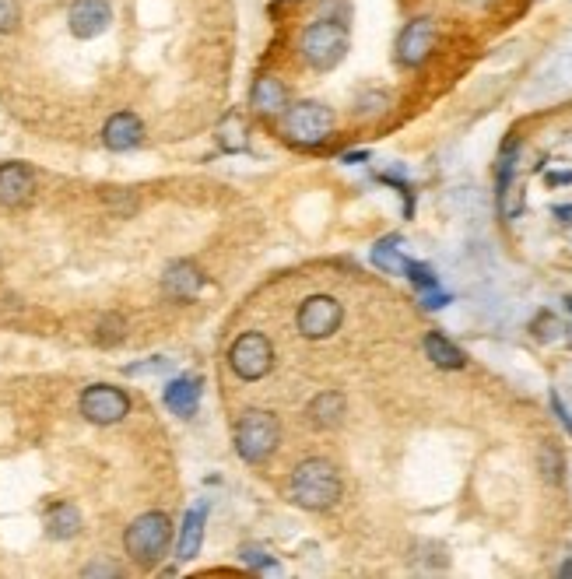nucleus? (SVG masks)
I'll list each match as a JSON object with an SVG mask.
<instances>
[{
	"mask_svg": "<svg viewBox=\"0 0 572 579\" xmlns=\"http://www.w3.org/2000/svg\"><path fill=\"white\" fill-rule=\"evenodd\" d=\"M344 492V481L337 474V467L323 457H309L302 460L292 471V481H288V495H292L295 506L309 509V513H323V509H334L337 499Z\"/></svg>",
	"mask_w": 572,
	"mask_h": 579,
	"instance_id": "1",
	"label": "nucleus"
},
{
	"mask_svg": "<svg viewBox=\"0 0 572 579\" xmlns=\"http://www.w3.org/2000/svg\"><path fill=\"white\" fill-rule=\"evenodd\" d=\"M172 544V520L158 509L141 513L127 530H123V551L130 555V562L137 569H155Z\"/></svg>",
	"mask_w": 572,
	"mask_h": 579,
	"instance_id": "2",
	"label": "nucleus"
},
{
	"mask_svg": "<svg viewBox=\"0 0 572 579\" xmlns=\"http://www.w3.org/2000/svg\"><path fill=\"white\" fill-rule=\"evenodd\" d=\"M348 25L341 18H320V22L306 25L299 39L302 60H306L313 71H334L344 57H348Z\"/></svg>",
	"mask_w": 572,
	"mask_h": 579,
	"instance_id": "3",
	"label": "nucleus"
},
{
	"mask_svg": "<svg viewBox=\"0 0 572 579\" xmlns=\"http://www.w3.org/2000/svg\"><path fill=\"white\" fill-rule=\"evenodd\" d=\"M281 134L299 148H320L334 134V109L323 102H288L281 113Z\"/></svg>",
	"mask_w": 572,
	"mask_h": 579,
	"instance_id": "4",
	"label": "nucleus"
},
{
	"mask_svg": "<svg viewBox=\"0 0 572 579\" xmlns=\"http://www.w3.org/2000/svg\"><path fill=\"white\" fill-rule=\"evenodd\" d=\"M232 443H236V453L246 460V464H264L281 443L278 415L260 411V408L246 411V415L236 422V436H232Z\"/></svg>",
	"mask_w": 572,
	"mask_h": 579,
	"instance_id": "5",
	"label": "nucleus"
},
{
	"mask_svg": "<svg viewBox=\"0 0 572 579\" xmlns=\"http://www.w3.org/2000/svg\"><path fill=\"white\" fill-rule=\"evenodd\" d=\"M229 369L243 383H260L274 369V344L264 330H243L229 348Z\"/></svg>",
	"mask_w": 572,
	"mask_h": 579,
	"instance_id": "6",
	"label": "nucleus"
},
{
	"mask_svg": "<svg viewBox=\"0 0 572 579\" xmlns=\"http://www.w3.org/2000/svg\"><path fill=\"white\" fill-rule=\"evenodd\" d=\"M78 411L85 422L102 425V429H106V425H120L123 418L130 415V394L113 383H92L81 390Z\"/></svg>",
	"mask_w": 572,
	"mask_h": 579,
	"instance_id": "7",
	"label": "nucleus"
},
{
	"mask_svg": "<svg viewBox=\"0 0 572 579\" xmlns=\"http://www.w3.org/2000/svg\"><path fill=\"white\" fill-rule=\"evenodd\" d=\"M344 323V306L334 295H309L295 313V330L306 341H327L341 330Z\"/></svg>",
	"mask_w": 572,
	"mask_h": 579,
	"instance_id": "8",
	"label": "nucleus"
},
{
	"mask_svg": "<svg viewBox=\"0 0 572 579\" xmlns=\"http://www.w3.org/2000/svg\"><path fill=\"white\" fill-rule=\"evenodd\" d=\"M113 0H71L67 8V32L78 43H95L113 29Z\"/></svg>",
	"mask_w": 572,
	"mask_h": 579,
	"instance_id": "9",
	"label": "nucleus"
},
{
	"mask_svg": "<svg viewBox=\"0 0 572 579\" xmlns=\"http://www.w3.org/2000/svg\"><path fill=\"white\" fill-rule=\"evenodd\" d=\"M436 39L439 32L432 18H411L401 29V36H397V60H401V67H422L432 57V50H436Z\"/></svg>",
	"mask_w": 572,
	"mask_h": 579,
	"instance_id": "10",
	"label": "nucleus"
},
{
	"mask_svg": "<svg viewBox=\"0 0 572 579\" xmlns=\"http://www.w3.org/2000/svg\"><path fill=\"white\" fill-rule=\"evenodd\" d=\"M102 144L109 151H134L144 144V123L134 109H116L106 123H102Z\"/></svg>",
	"mask_w": 572,
	"mask_h": 579,
	"instance_id": "11",
	"label": "nucleus"
},
{
	"mask_svg": "<svg viewBox=\"0 0 572 579\" xmlns=\"http://www.w3.org/2000/svg\"><path fill=\"white\" fill-rule=\"evenodd\" d=\"M36 193V172L25 162H0V204L4 208H22Z\"/></svg>",
	"mask_w": 572,
	"mask_h": 579,
	"instance_id": "12",
	"label": "nucleus"
},
{
	"mask_svg": "<svg viewBox=\"0 0 572 579\" xmlns=\"http://www.w3.org/2000/svg\"><path fill=\"white\" fill-rule=\"evenodd\" d=\"M201 394H204V379L197 376V372H186V376H176L165 386L162 404L176 418H194L197 408H201Z\"/></svg>",
	"mask_w": 572,
	"mask_h": 579,
	"instance_id": "13",
	"label": "nucleus"
},
{
	"mask_svg": "<svg viewBox=\"0 0 572 579\" xmlns=\"http://www.w3.org/2000/svg\"><path fill=\"white\" fill-rule=\"evenodd\" d=\"M85 527V516L71 499H53L43 513V530L50 541H74Z\"/></svg>",
	"mask_w": 572,
	"mask_h": 579,
	"instance_id": "14",
	"label": "nucleus"
},
{
	"mask_svg": "<svg viewBox=\"0 0 572 579\" xmlns=\"http://www.w3.org/2000/svg\"><path fill=\"white\" fill-rule=\"evenodd\" d=\"M204 523H208V502H197L183 513V523H179V537H176V558L179 562H190L197 558L204 544Z\"/></svg>",
	"mask_w": 572,
	"mask_h": 579,
	"instance_id": "15",
	"label": "nucleus"
},
{
	"mask_svg": "<svg viewBox=\"0 0 572 579\" xmlns=\"http://www.w3.org/2000/svg\"><path fill=\"white\" fill-rule=\"evenodd\" d=\"M162 288H165V295H172V299H194V295L204 288L201 267L190 264V260H176V264H169V271L162 274Z\"/></svg>",
	"mask_w": 572,
	"mask_h": 579,
	"instance_id": "16",
	"label": "nucleus"
},
{
	"mask_svg": "<svg viewBox=\"0 0 572 579\" xmlns=\"http://www.w3.org/2000/svg\"><path fill=\"white\" fill-rule=\"evenodd\" d=\"M250 106L257 109L260 116H281L288 109V88L281 78L274 74H264V78L253 81V92H250Z\"/></svg>",
	"mask_w": 572,
	"mask_h": 579,
	"instance_id": "17",
	"label": "nucleus"
},
{
	"mask_svg": "<svg viewBox=\"0 0 572 579\" xmlns=\"http://www.w3.org/2000/svg\"><path fill=\"white\" fill-rule=\"evenodd\" d=\"M344 415H348V401H344V394H337V390H323V394H316L313 404H309V422H313L316 429H337V425L344 422Z\"/></svg>",
	"mask_w": 572,
	"mask_h": 579,
	"instance_id": "18",
	"label": "nucleus"
},
{
	"mask_svg": "<svg viewBox=\"0 0 572 579\" xmlns=\"http://www.w3.org/2000/svg\"><path fill=\"white\" fill-rule=\"evenodd\" d=\"M422 348H425V355H429V362L439 365V369H453V372H457V369H464V365H467L464 351H460L446 334H439V330H429V334H425Z\"/></svg>",
	"mask_w": 572,
	"mask_h": 579,
	"instance_id": "19",
	"label": "nucleus"
},
{
	"mask_svg": "<svg viewBox=\"0 0 572 579\" xmlns=\"http://www.w3.org/2000/svg\"><path fill=\"white\" fill-rule=\"evenodd\" d=\"M372 264H376L383 274H404L408 257H404V250H401V236L379 239V243L372 246Z\"/></svg>",
	"mask_w": 572,
	"mask_h": 579,
	"instance_id": "20",
	"label": "nucleus"
},
{
	"mask_svg": "<svg viewBox=\"0 0 572 579\" xmlns=\"http://www.w3.org/2000/svg\"><path fill=\"white\" fill-rule=\"evenodd\" d=\"M495 197H499V215L506 218V222H516V218L523 215V208H527V197H523V183H520V179H513L509 186L495 190Z\"/></svg>",
	"mask_w": 572,
	"mask_h": 579,
	"instance_id": "21",
	"label": "nucleus"
},
{
	"mask_svg": "<svg viewBox=\"0 0 572 579\" xmlns=\"http://www.w3.org/2000/svg\"><path fill=\"white\" fill-rule=\"evenodd\" d=\"M218 144L225 151H243L246 148V120L239 113H229L218 123Z\"/></svg>",
	"mask_w": 572,
	"mask_h": 579,
	"instance_id": "22",
	"label": "nucleus"
},
{
	"mask_svg": "<svg viewBox=\"0 0 572 579\" xmlns=\"http://www.w3.org/2000/svg\"><path fill=\"white\" fill-rule=\"evenodd\" d=\"M404 278H408L418 292H432V288H439L436 271H432L429 264H422V260H408V264H404Z\"/></svg>",
	"mask_w": 572,
	"mask_h": 579,
	"instance_id": "23",
	"label": "nucleus"
},
{
	"mask_svg": "<svg viewBox=\"0 0 572 579\" xmlns=\"http://www.w3.org/2000/svg\"><path fill=\"white\" fill-rule=\"evenodd\" d=\"M22 25V0H0V36H11Z\"/></svg>",
	"mask_w": 572,
	"mask_h": 579,
	"instance_id": "24",
	"label": "nucleus"
},
{
	"mask_svg": "<svg viewBox=\"0 0 572 579\" xmlns=\"http://www.w3.org/2000/svg\"><path fill=\"white\" fill-rule=\"evenodd\" d=\"M541 467H544V478L548 481H562V453L555 450V446H541Z\"/></svg>",
	"mask_w": 572,
	"mask_h": 579,
	"instance_id": "25",
	"label": "nucleus"
},
{
	"mask_svg": "<svg viewBox=\"0 0 572 579\" xmlns=\"http://www.w3.org/2000/svg\"><path fill=\"white\" fill-rule=\"evenodd\" d=\"M239 555H243V562L253 565V569H267V565H274V558L267 555V551L260 548V544H246V548L239 551Z\"/></svg>",
	"mask_w": 572,
	"mask_h": 579,
	"instance_id": "26",
	"label": "nucleus"
},
{
	"mask_svg": "<svg viewBox=\"0 0 572 579\" xmlns=\"http://www.w3.org/2000/svg\"><path fill=\"white\" fill-rule=\"evenodd\" d=\"M383 109H387V95L383 92H372V95H362V99H358V113L362 116H379Z\"/></svg>",
	"mask_w": 572,
	"mask_h": 579,
	"instance_id": "27",
	"label": "nucleus"
},
{
	"mask_svg": "<svg viewBox=\"0 0 572 579\" xmlns=\"http://www.w3.org/2000/svg\"><path fill=\"white\" fill-rule=\"evenodd\" d=\"M548 401H551V411H555V418H558V422H562V429L572 436V411L565 408L562 394H558V390H551V397H548Z\"/></svg>",
	"mask_w": 572,
	"mask_h": 579,
	"instance_id": "28",
	"label": "nucleus"
},
{
	"mask_svg": "<svg viewBox=\"0 0 572 579\" xmlns=\"http://www.w3.org/2000/svg\"><path fill=\"white\" fill-rule=\"evenodd\" d=\"M120 337H123V320L120 316H109V320L99 327V341L102 344H116Z\"/></svg>",
	"mask_w": 572,
	"mask_h": 579,
	"instance_id": "29",
	"label": "nucleus"
},
{
	"mask_svg": "<svg viewBox=\"0 0 572 579\" xmlns=\"http://www.w3.org/2000/svg\"><path fill=\"white\" fill-rule=\"evenodd\" d=\"M169 369V358H151L141 365H127V376H148V372H165Z\"/></svg>",
	"mask_w": 572,
	"mask_h": 579,
	"instance_id": "30",
	"label": "nucleus"
},
{
	"mask_svg": "<svg viewBox=\"0 0 572 579\" xmlns=\"http://www.w3.org/2000/svg\"><path fill=\"white\" fill-rule=\"evenodd\" d=\"M453 302V295L439 292V288H432V292H422V306L425 309H446Z\"/></svg>",
	"mask_w": 572,
	"mask_h": 579,
	"instance_id": "31",
	"label": "nucleus"
},
{
	"mask_svg": "<svg viewBox=\"0 0 572 579\" xmlns=\"http://www.w3.org/2000/svg\"><path fill=\"white\" fill-rule=\"evenodd\" d=\"M85 576H123L120 565H109V562H95V565H85Z\"/></svg>",
	"mask_w": 572,
	"mask_h": 579,
	"instance_id": "32",
	"label": "nucleus"
},
{
	"mask_svg": "<svg viewBox=\"0 0 572 579\" xmlns=\"http://www.w3.org/2000/svg\"><path fill=\"white\" fill-rule=\"evenodd\" d=\"M344 165H358V162H369V151H348V155L341 158Z\"/></svg>",
	"mask_w": 572,
	"mask_h": 579,
	"instance_id": "33",
	"label": "nucleus"
},
{
	"mask_svg": "<svg viewBox=\"0 0 572 579\" xmlns=\"http://www.w3.org/2000/svg\"><path fill=\"white\" fill-rule=\"evenodd\" d=\"M562 183H572V172H551L548 176V186H562Z\"/></svg>",
	"mask_w": 572,
	"mask_h": 579,
	"instance_id": "34",
	"label": "nucleus"
},
{
	"mask_svg": "<svg viewBox=\"0 0 572 579\" xmlns=\"http://www.w3.org/2000/svg\"><path fill=\"white\" fill-rule=\"evenodd\" d=\"M555 218H558V222H572V204H558Z\"/></svg>",
	"mask_w": 572,
	"mask_h": 579,
	"instance_id": "35",
	"label": "nucleus"
},
{
	"mask_svg": "<svg viewBox=\"0 0 572 579\" xmlns=\"http://www.w3.org/2000/svg\"><path fill=\"white\" fill-rule=\"evenodd\" d=\"M558 576H565V579L572 576V558H569V562H562V569H558Z\"/></svg>",
	"mask_w": 572,
	"mask_h": 579,
	"instance_id": "36",
	"label": "nucleus"
},
{
	"mask_svg": "<svg viewBox=\"0 0 572 579\" xmlns=\"http://www.w3.org/2000/svg\"><path fill=\"white\" fill-rule=\"evenodd\" d=\"M467 4H474V8H488L492 0H467Z\"/></svg>",
	"mask_w": 572,
	"mask_h": 579,
	"instance_id": "37",
	"label": "nucleus"
},
{
	"mask_svg": "<svg viewBox=\"0 0 572 579\" xmlns=\"http://www.w3.org/2000/svg\"><path fill=\"white\" fill-rule=\"evenodd\" d=\"M565 306H569V313H572V299H565Z\"/></svg>",
	"mask_w": 572,
	"mask_h": 579,
	"instance_id": "38",
	"label": "nucleus"
}]
</instances>
